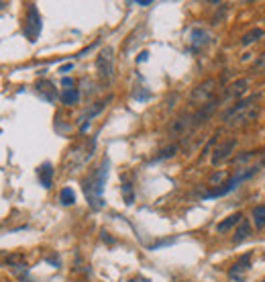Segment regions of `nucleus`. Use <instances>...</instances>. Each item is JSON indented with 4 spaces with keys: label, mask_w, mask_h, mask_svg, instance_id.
<instances>
[{
    "label": "nucleus",
    "mask_w": 265,
    "mask_h": 282,
    "mask_svg": "<svg viewBox=\"0 0 265 282\" xmlns=\"http://www.w3.org/2000/svg\"><path fill=\"white\" fill-rule=\"evenodd\" d=\"M108 168H110V160L104 158L100 162V166L96 170H92L84 180H82V188H84V195L88 199V205H90L94 211L104 207V184H106V176H108Z\"/></svg>",
    "instance_id": "nucleus-1"
},
{
    "label": "nucleus",
    "mask_w": 265,
    "mask_h": 282,
    "mask_svg": "<svg viewBox=\"0 0 265 282\" xmlns=\"http://www.w3.org/2000/svg\"><path fill=\"white\" fill-rule=\"evenodd\" d=\"M259 105L255 103V99H243V101H239L234 107H230L226 113H224V117H222V121H224V125L228 129H237V127H245V125H251L253 121H257V117H259Z\"/></svg>",
    "instance_id": "nucleus-2"
},
{
    "label": "nucleus",
    "mask_w": 265,
    "mask_h": 282,
    "mask_svg": "<svg viewBox=\"0 0 265 282\" xmlns=\"http://www.w3.org/2000/svg\"><path fill=\"white\" fill-rule=\"evenodd\" d=\"M257 170H259V166H249V168H245V170H239L237 174H234L226 184H222L220 188H214V191H206V193L202 195V199H218V197H224V195L232 193L241 182L253 178V176L257 174Z\"/></svg>",
    "instance_id": "nucleus-3"
},
{
    "label": "nucleus",
    "mask_w": 265,
    "mask_h": 282,
    "mask_svg": "<svg viewBox=\"0 0 265 282\" xmlns=\"http://www.w3.org/2000/svg\"><path fill=\"white\" fill-rule=\"evenodd\" d=\"M218 86L220 82L216 78H208V80H204L202 84H198L192 92H190V105L194 107H204V105H208L210 101L216 99V92H218Z\"/></svg>",
    "instance_id": "nucleus-4"
},
{
    "label": "nucleus",
    "mask_w": 265,
    "mask_h": 282,
    "mask_svg": "<svg viewBox=\"0 0 265 282\" xmlns=\"http://www.w3.org/2000/svg\"><path fill=\"white\" fill-rule=\"evenodd\" d=\"M41 15H39V11H37V7L35 5H29L27 7V15H25V25H23V33H25V37L31 41V43H35L37 39H39V35H41Z\"/></svg>",
    "instance_id": "nucleus-5"
},
{
    "label": "nucleus",
    "mask_w": 265,
    "mask_h": 282,
    "mask_svg": "<svg viewBox=\"0 0 265 282\" xmlns=\"http://www.w3.org/2000/svg\"><path fill=\"white\" fill-rule=\"evenodd\" d=\"M96 70L102 80H106V82L112 80V76H114V49L112 47H104L96 55Z\"/></svg>",
    "instance_id": "nucleus-6"
},
{
    "label": "nucleus",
    "mask_w": 265,
    "mask_h": 282,
    "mask_svg": "<svg viewBox=\"0 0 265 282\" xmlns=\"http://www.w3.org/2000/svg\"><path fill=\"white\" fill-rule=\"evenodd\" d=\"M212 41V35L208 29L204 27H192L190 29V35H188V43H190V49L192 51H200L204 47H208Z\"/></svg>",
    "instance_id": "nucleus-7"
},
{
    "label": "nucleus",
    "mask_w": 265,
    "mask_h": 282,
    "mask_svg": "<svg viewBox=\"0 0 265 282\" xmlns=\"http://www.w3.org/2000/svg\"><path fill=\"white\" fill-rule=\"evenodd\" d=\"M218 107H220V99H214V101H210L208 105L200 107V109L192 115V129L196 131L198 127H202L204 123H208V121L212 119V115L218 111Z\"/></svg>",
    "instance_id": "nucleus-8"
},
{
    "label": "nucleus",
    "mask_w": 265,
    "mask_h": 282,
    "mask_svg": "<svg viewBox=\"0 0 265 282\" xmlns=\"http://www.w3.org/2000/svg\"><path fill=\"white\" fill-rule=\"evenodd\" d=\"M247 86H249V82H247V80H237V82H232L230 86H226V88H224V92H222L220 105H226V103H234V105H237V103H239V99H241L243 94L247 92Z\"/></svg>",
    "instance_id": "nucleus-9"
},
{
    "label": "nucleus",
    "mask_w": 265,
    "mask_h": 282,
    "mask_svg": "<svg viewBox=\"0 0 265 282\" xmlns=\"http://www.w3.org/2000/svg\"><path fill=\"white\" fill-rule=\"evenodd\" d=\"M169 135H178V137H186L190 135L194 129H192V115H182L178 119H173L169 123V127H167Z\"/></svg>",
    "instance_id": "nucleus-10"
},
{
    "label": "nucleus",
    "mask_w": 265,
    "mask_h": 282,
    "mask_svg": "<svg viewBox=\"0 0 265 282\" xmlns=\"http://www.w3.org/2000/svg\"><path fill=\"white\" fill-rule=\"evenodd\" d=\"M234 145H237V139H234V137L218 143L214 147V151H212V166H220L222 162H226L230 158V153L234 151Z\"/></svg>",
    "instance_id": "nucleus-11"
},
{
    "label": "nucleus",
    "mask_w": 265,
    "mask_h": 282,
    "mask_svg": "<svg viewBox=\"0 0 265 282\" xmlns=\"http://www.w3.org/2000/svg\"><path fill=\"white\" fill-rule=\"evenodd\" d=\"M251 268V254H245L239 258V262H234L228 270V278L234 280V282H243L245 280V274L247 270Z\"/></svg>",
    "instance_id": "nucleus-12"
},
{
    "label": "nucleus",
    "mask_w": 265,
    "mask_h": 282,
    "mask_svg": "<svg viewBox=\"0 0 265 282\" xmlns=\"http://www.w3.org/2000/svg\"><path fill=\"white\" fill-rule=\"evenodd\" d=\"M243 221V213H232V215H228L224 221H220L218 225H216V231L218 233H224V231H228V229H232L234 225H239Z\"/></svg>",
    "instance_id": "nucleus-13"
},
{
    "label": "nucleus",
    "mask_w": 265,
    "mask_h": 282,
    "mask_svg": "<svg viewBox=\"0 0 265 282\" xmlns=\"http://www.w3.org/2000/svg\"><path fill=\"white\" fill-rule=\"evenodd\" d=\"M37 176H39V182L43 184V188H51V182H53V166L49 162H45L43 166H39Z\"/></svg>",
    "instance_id": "nucleus-14"
},
{
    "label": "nucleus",
    "mask_w": 265,
    "mask_h": 282,
    "mask_svg": "<svg viewBox=\"0 0 265 282\" xmlns=\"http://www.w3.org/2000/svg\"><path fill=\"white\" fill-rule=\"evenodd\" d=\"M37 92H39V94H43V99H45V101H49V103H53V101H55V97H57L55 86H53L49 80H39V82H37Z\"/></svg>",
    "instance_id": "nucleus-15"
},
{
    "label": "nucleus",
    "mask_w": 265,
    "mask_h": 282,
    "mask_svg": "<svg viewBox=\"0 0 265 282\" xmlns=\"http://www.w3.org/2000/svg\"><path fill=\"white\" fill-rule=\"evenodd\" d=\"M249 235H251V223L247 221V219H243V221L237 225V229H234L232 243H241V241H245Z\"/></svg>",
    "instance_id": "nucleus-16"
},
{
    "label": "nucleus",
    "mask_w": 265,
    "mask_h": 282,
    "mask_svg": "<svg viewBox=\"0 0 265 282\" xmlns=\"http://www.w3.org/2000/svg\"><path fill=\"white\" fill-rule=\"evenodd\" d=\"M178 151H180V145H178V143H169V145L161 147V149L155 153L153 162H163V160H169V158H173V155L178 153Z\"/></svg>",
    "instance_id": "nucleus-17"
},
{
    "label": "nucleus",
    "mask_w": 265,
    "mask_h": 282,
    "mask_svg": "<svg viewBox=\"0 0 265 282\" xmlns=\"http://www.w3.org/2000/svg\"><path fill=\"white\" fill-rule=\"evenodd\" d=\"M60 101H62L64 105H68V107H72V105H78V101H80V90H78V88L64 90V92L60 94Z\"/></svg>",
    "instance_id": "nucleus-18"
},
{
    "label": "nucleus",
    "mask_w": 265,
    "mask_h": 282,
    "mask_svg": "<svg viewBox=\"0 0 265 282\" xmlns=\"http://www.w3.org/2000/svg\"><path fill=\"white\" fill-rule=\"evenodd\" d=\"M230 180V174H228V170H216L214 174H210V178H208V184L210 186H222V184H226Z\"/></svg>",
    "instance_id": "nucleus-19"
},
{
    "label": "nucleus",
    "mask_w": 265,
    "mask_h": 282,
    "mask_svg": "<svg viewBox=\"0 0 265 282\" xmlns=\"http://www.w3.org/2000/svg\"><path fill=\"white\" fill-rule=\"evenodd\" d=\"M110 101V97L106 99V101H100V103H94V107H90V109H88L86 113H84V117H82V121L84 123H90V119H94L98 113H102L104 111V107H106V103Z\"/></svg>",
    "instance_id": "nucleus-20"
},
{
    "label": "nucleus",
    "mask_w": 265,
    "mask_h": 282,
    "mask_svg": "<svg viewBox=\"0 0 265 282\" xmlns=\"http://www.w3.org/2000/svg\"><path fill=\"white\" fill-rule=\"evenodd\" d=\"M253 223H255V229H263L265 227V205H257L253 211Z\"/></svg>",
    "instance_id": "nucleus-21"
},
{
    "label": "nucleus",
    "mask_w": 265,
    "mask_h": 282,
    "mask_svg": "<svg viewBox=\"0 0 265 282\" xmlns=\"http://www.w3.org/2000/svg\"><path fill=\"white\" fill-rule=\"evenodd\" d=\"M263 35H265V33H263V29H251L249 33H245V35L241 37V45H243V47H247V45H251V43L259 41Z\"/></svg>",
    "instance_id": "nucleus-22"
},
{
    "label": "nucleus",
    "mask_w": 265,
    "mask_h": 282,
    "mask_svg": "<svg viewBox=\"0 0 265 282\" xmlns=\"http://www.w3.org/2000/svg\"><path fill=\"white\" fill-rule=\"evenodd\" d=\"M60 203H62L64 207H72V205L76 203V193L72 191L70 186L62 188V193H60Z\"/></svg>",
    "instance_id": "nucleus-23"
},
{
    "label": "nucleus",
    "mask_w": 265,
    "mask_h": 282,
    "mask_svg": "<svg viewBox=\"0 0 265 282\" xmlns=\"http://www.w3.org/2000/svg\"><path fill=\"white\" fill-rule=\"evenodd\" d=\"M251 72L253 74H265V51L257 55V59L253 61V66H251Z\"/></svg>",
    "instance_id": "nucleus-24"
},
{
    "label": "nucleus",
    "mask_w": 265,
    "mask_h": 282,
    "mask_svg": "<svg viewBox=\"0 0 265 282\" xmlns=\"http://www.w3.org/2000/svg\"><path fill=\"white\" fill-rule=\"evenodd\" d=\"M9 266H13V268H21L23 264H25V256L23 254H11V256H7V260H5Z\"/></svg>",
    "instance_id": "nucleus-25"
},
{
    "label": "nucleus",
    "mask_w": 265,
    "mask_h": 282,
    "mask_svg": "<svg viewBox=\"0 0 265 282\" xmlns=\"http://www.w3.org/2000/svg\"><path fill=\"white\" fill-rule=\"evenodd\" d=\"M123 197H125V203H127V205H133L135 195H133V184H131V182H125V184H123Z\"/></svg>",
    "instance_id": "nucleus-26"
},
{
    "label": "nucleus",
    "mask_w": 265,
    "mask_h": 282,
    "mask_svg": "<svg viewBox=\"0 0 265 282\" xmlns=\"http://www.w3.org/2000/svg\"><path fill=\"white\" fill-rule=\"evenodd\" d=\"M253 155H255V151H243L241 155H234V158H232V162L241 166V164H247V162L253 158Z\"/></svg>",
    "instance_id": "nucleus-27"
},
{
    "label": "nucleus",
    "mask_w": 265,
    "mask_h": 282,
    "mask_svg": "<svg viewBox=\"0 0 265 282\" xmlns=\"http://www.w3.org/2000/svg\"><path fill=\"white\" fill-rule=\"evenodd\" d=\"M70 70H74V64H72V61H70V64H64V66L60 68V72H62V74H68Z\"/></svg>",
    "instance_id": "nucleus-28"
},
{
    "label": "nucleus",
    "mask_w": 265,
    "mask_h": 282,
    "mask_svg": "<svg viewBox=\"0 0 265 282\" xmlns=\"http://www.w3.org/2000/svg\"><path fill=\"white\" fill-rule=\"evenodd\" d=\"M62 86H66V90H70V86H74V80H72V78H68V76H66V78H64V80H62Z\"/></svg>",
    "instance_id": "nucleus-29"
},
{
    "label": "nucleus",
    "mask_w": 265,
    "mask_h": 282,
    "mask_svg": "<svg viewBox=\"0 0 265 282\" xmlns=\"http://www.w3.org/2000/svg\"><path fill=\"white\" fill-rule=\"evenodd\" d=\"M102 241H106V243H114V239H112V237H110L106 231H102Z\"/></svg>",
    "instance_id": "nucleus-30"
},
{
    "label": "nucleus",
    "mask_w": 265,
    "mask_h": 282,
    "mask_svg": "<svg viewBox=\"0 0 265 282\" xmlns=\"http://www.w3.org/2000/svg\"><path fill=\"white\" fill-rule=\"evenodd\" d=\"M147 55H149L147 51H141V53H139V57H137V61H145V59H147Z\"/></svg>",
    "instance_id": "nucleus-31"
},
{
    "label": "nucleus",
    "mask_w": 265,
    "mask_h": 282,
    "mask_svg": "<svg viewBox=\"0 0 265 282\" xmlns=\"http://www.w3.org/2000/svg\"><path fill=\"white\" fill-rule=\"evenodd\" d=\"M47 262H51V264H55V266L60 264V260H57V258H53V256H51V258H47Z\"/></svg>",
    "instance_id": "nucleus-32"
},
{
    "label": "nucleus",
    "mask_w": 265,
    "mask_h": 282,
    "mask_svg": "<svg viewBox=\"0 0 265 282\" xmlns=\"http://www.w3.org/2000/svg\"><path fill=\"white\" fill-rule=\"evenodd\" d=\"M137 5H139V7H149L151 3H149V0H143V3H137Z\"/></svg>",
    "instance_id": "nucleus-33"
}]
</instances>
